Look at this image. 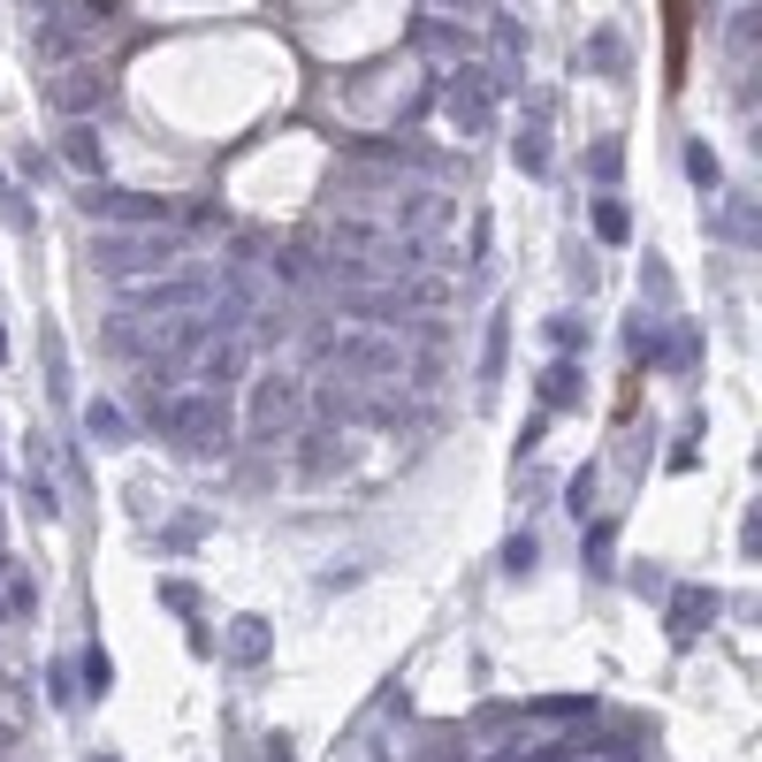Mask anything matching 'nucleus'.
I'll return each mask as SVG.
<instances>
[{"instance_id": "1", "label": "nucleus", "mask_w": 762, "mask_h": 762, "mask_svg": "<svg viewBox=\"0 0 762 762\" xmlns=\"http://www.w3.org/2000/svg\"><path fill=\"white\" fill-rule=\"evenodd\" d=\"M496 100H503V69H488V61H457L443 77V115L457 138H480L496 123Z\"/></svg>"}, {"instance_id": "2", "label": "nucleus", "mask_w": 762, "mask_h": 762, "mask_svg": "<svg viewBox=\"0 0 762 762\" xmlns=\"http://www.w3.org/2000/svg\"><path fill=\"white\" fill-rule=\"evenodd\" d=\"M92 268H107V275H160V268H175V237H107V244H92Z\"/></svg>"}, {"instance_id": "3", "label": "nucleus", "mask_w": 762, "mask_h": 762, "mask_svg": "<svg viewBox=\"0 0 762 762\" xmlns=\"http://www.w3.org/2000/svg\"><path fill=\"white\" fill-rule=\"evenodd\" d=\"M77 206L84 214H107V221H168V198H146V191H115V183H77Z\"/></svg>"}, {"instance_id": "4", "label": "nucleus", "mask_w": 762, "mask_h": 762, "mask_svg": "<svg viewBox=\"0 0 762 762\" xmlns=\"http://www.w3.org/2000/svg\"><path fill=\"white\" fill-rule=\"evenodd\" d=\"M298 405H305V382H291V374H260V382H252V435H260V443L283 435L275 420H291Z\"/></svg>"}, {"instance_id": "5", "label": "nucleus", "mask_w": 762, "mask_h": 762, "mask_svg": "<svg viewBox=\"0 0 762 762\" xmlns=\"http://www.w3.org/2000/svg\"><path fill=\"white\" fill-rule=\"evenodd\" d=\"M412 46H420V54H443V61H473V31L435 23V15H420V23H412Z\"/></svg>"}, {"instance_id": "6", "label": "nucleus", "mask_w": 762, "mask_h": 762, "mask_svg": "<svg viewBox=\"0 0 762 762\" xmlns=\"http://www.w3.org/2000/svg\"><path fill=\"white\" fill-rule=\"evenodd\" d=\"M61 160H69L84 183H100V168H107V146H100V130H92V123H69V130H61Z\"/></svg>"}, {"instance_id": "7", "label": "nucleus", "mask_w": 762, "mask_h": 762, "mask_svg": "<svg viewBox=\"0 0 762 762\" xmlns=\"http://www.w3.org/2000/svg\"><path fill=\"white\" fill-rule=\"evenodd\" d=\"M54 100H61L69 115H84V107H100V100H107V77H100V69H77V77H61V84H54Z\"/></svg>"}, {"instance_id": "8", "label": "nucleus", "mask_w": 762, "mask_h": 762, "mask_svg": "<svg viewBox=\"0 0 762 762\" xmlns=\"http://www.w3.org/2000/svg\"><path fill=\"white\" fill-rule=\"evenodd\" d=\"M588 69L625 84V38H617V31H595V38H588Z\"/></svg>"}, {"instance_id": "9", "label": "nucleus", "mask_w": 762, "mask_h": 762, "mask_svg": "<svg viewBox=\"0 0 762 762\" xmlns=\"http://www.w3.org/2000/svg\"><path fill=\"white\" fill-rule=\"evenodd\" d=\"M679 617H671V633H679V640H686V633H694V625H709V617H717V595H709V588H686V595H679Z\"/></svg>"}, {"instance_id": "10", "label": "nucleus", "mask_w": 762, "mask_h": 762, "mask_svg": "<svg viewBox=\"0 0 762 762\" xmlns=\"http://www.w3.org/2000/svg\"><path fill=\"white\" fill-rule=\"evenodd\" d=\"M686 175H694V191H702V198H717V191H725V168H717V152H709V146H686Z\"/></svg>"}, {"instance_id": "11", "label": "nucleus", "mask_w": 762, "mask_h": 762, "mask_svg": "<svg viewBox=\"0 0 762 762\" xmlns=\"http://www.w3.org/2000/svg\"><path fill=\"white\" fill-rule=\"evenodd\" d=\"M519 168H526V175H549V130H542V123L519 130Z\"/></svg>"}, {"instance_id": "12", "label": "nucleus", "mask_w": 762, "mask_h": 762, "mask_svg": "<svg viewBox=\"0 0 762 762\" xmlns=\"http://www.w3.org/2000/svg\"><path fill=\"white\" fill-rule=\"evenodd\" d=\"M595 237H603V244H625V237H633V221H625L617 198H595Z\"/></svg>"}, {"instance_id": "13", "label": "nucleus", "mask_w": 762, "mask_h": 762, "mask_svg": "<svg viewBox=\"0 0 762 762\" xmlns=\"http://www.w3.org/2000/svg\"><path fill=\"white\" fill-rule=\"evenodd\" d=\"M84 428H92L100 443H130V428H123V412H115V405H92V412H84Z\"/></svg>"}, {"instance_id": "14", "label": "nucleus", "mask_w": 762, "mask_h": 762, "mask_svg": "<svg viewBox=\"0 0 762 762\" xmlns=\"http://www.w3.org/2000/svg\"><path fill=\"white\" fill-rule=\"evenodd\" d=\"M0 221H8V229H31V198L8 183V168H0Z\"/></svg>"}, {"instance_id": "15", "label": "nucleus", "mask_w": 762, "mask_h": 762, "mask_svg": "<svg viewBox=\"0 0 762 762\" xmlns=\"http://www.w3.org/2000/svg\"><path fill=\"white\" fill-rule=\"evenodd\" d=\"M534 565H542L534 534H511V542H503V572H534Z\"/></svg>"}, {"instance_id": "16", "label": "nucleus", "mask_w": 762, "mask_h": 762, "mask_svg": "<svg viewBox=\"0 0 762 762\" xmlns=\"http://www.w3.org/2000/svg\"><path fill=\"white\" fill-rule=\"evenodd\" d=\"M77 671H84V694H92V702L115 686V671H107V656H100V648H84V663H77Z\"/></svg>"}, {"instance_id": "17", "label": "nucleus", "mask_w": 762, "mask_h": 762, "mask_svg": "<svg viewBox=\"0 0 762 762\" xmlns=\"http://www.w3.org/2000/svg\"><path fill=\"white\" fill-rule=\"evenodd\" d=\"M588 175H595V183H617V138H595V146H588Z\"/></svg>"}, {"instance_id": "18", "label": "nucleus", "mask_w": 762, "mask_h": 762, "mask_svg": "<svg viewBox=\"0 0 762 762\" xmlns=\"http://www.w3.org/2000/svg\"><path fill=\"white\" fill-rule=\"evenodd\" d=\"M496 46H503V54H526L534 38H526V23H519V15H496Z\"/></svg>"}, {"instance_id": "19", "label": "nucleus", "mask_w": 762, "mask_h": 762, "mask_svg": "<svg viewBox=\"0 0 762 762\" xmlns=\"http://www.w3.org/2000/svg\"><path fill=\"white\" fill-rule=\"evenodd\" d=\"M549 343H557V351H572V343H588V328H580L572 312H557V320H549Z\"/></svg>"}, {"instance_id": "20", "label": "nucleus", "mask_w": 762, "mask_h": 762, "mask_svg": "<svg viewBox=\"0 0 762 762\" xmlns=\"http://www.w3.org/2000/svg\"><path fill=\"white\" fill-rule=\"evenodd\" d=\"M260 648H268V625L244 617V625H237V656H260Z\"/></svg>"}, {"instance_id": "21", "label": "nucleus", "mask_w": 762, "mask_h": 762, "mask_svg": "<svg viewBox=\"0 0 762 762\" xmlns=\"http://www.w3.org/2000/svg\"><path fill=\"white\" fill-rule=\"evenodd\" d=\"M260 762H291V748H283V740H268V755H260Z\"/></svg>"}, {"instance_id": "22", "label": "nucleus", "mask_w": 762, "mask_h": 762, "mask_svg": "<svg viewBox=\"0 0 762 762\" xmlns=\"http://www.w3.org/2000/svg\"><path fill=\"white\" fill-rule=\"evenodd\" d=\"M100 762H115V755H100Z\"/></svg>"}]
</instances>
